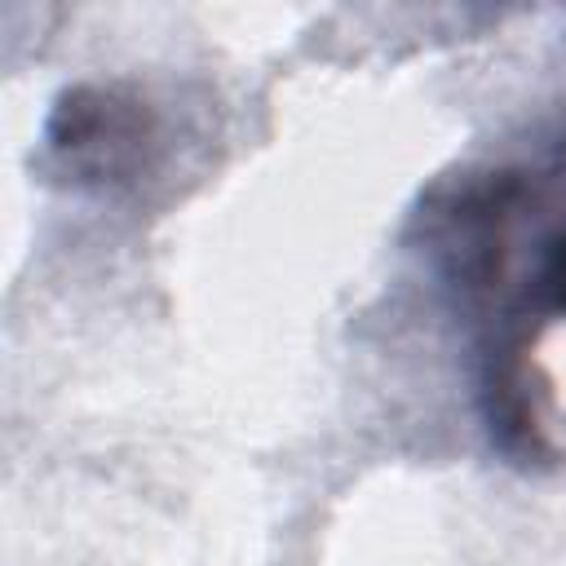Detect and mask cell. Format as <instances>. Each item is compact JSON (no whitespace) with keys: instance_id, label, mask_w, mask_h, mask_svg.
I'll use <instances>...</instances> for the list:
<instances>
[{"instance_id":"cell-1","label":"cell","mask_w":566,"mask_h":566,"mask_svg":"<svg viewBox=\"0 0 566 566\" xmlns=\"http://www.w3.org/2000/svg\"><path fill=\"white\" fill-rule=\"evenodd\" d=\"M420 217L460 301L491 318H566V137L535 159L447 177Z\"/></svg>"},{"instance_id":"cell-2","label":"cell","mask_w":566,"mask_h":566,"mask_svg":"<svg viewBox=\"0 0 566 566\" xmlns=\"http://www.w3.org/2000/svg\"><path fill=\"white\" fill-rule=\"evenodd\" d=\"M150 137L146 102L119 88H66L49 115V146L80 181H128Z\"/></svg>"}]
</instances>
